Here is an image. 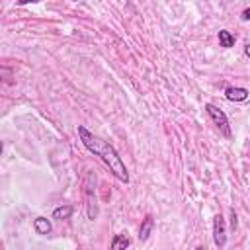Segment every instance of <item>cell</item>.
I'll use <instances>...</instances> for the list:
<instances>
[{
    "instance_id": "1",
    "label": "cell",
    "mask_w": 250,
    "mask_h": 250,
    "mask_svg": "<svg viewBox=\"0 0 250 250\" xmlns=\"http://www.w3.org/2000/svg\"><path fill=\"white\" fill-rule=\"evenodd\" d=\"M76 131H78V137H80L82 145H84L90 152H94L96 156H100L102 162L109 168V172H111L119 182L127 184V182H129V172H127L125 162H123L121 156L117 154V150H115L107 141H104L102 137H98V135H94L92 131H88L84 125H78Z\"/></svg>"
},
{
    "instance_id": "2",
    "label": "cell",
    "mask_w": 250,
    "mask_h": 250,
    "mask_svg": "<svg viewBox=\"0 0 250 250\" xmlns=\"http://www.w3.org/2000/svg\"><path fill=\"white\" fill-rule=\"evenodd\" d=\"M96 176L92 172H88L86 182H84V197H86V213L88 219H96L98 217V205H96Z\"/></svg>"
},
{
    "instance_id": "3",
    "label": "cell",
    "mask_w": 250,
    "mask_h": 250,
    "mask_svg": "<svg viewBox=\"0 0 250 250\" xmlns=\"http://www.w3.org/2000/svg\"><path fill=\"white\" fill-rule=\"evenodd\" d=\"M205 111H207V115L211 117V121L215 123V127H217L227 139H230V125H229L227 113H225L223 109H219L217 105H213V104H205Z\"/></svg>"
},
{
    "instance_id": "4",
    "label": "cell",
    "mask_w": 250,
    "mask_h": 250,
    "mask_svg": "<svg viewBox=\"0 0 250 250\" xmlns=\"http://www.w3.org/2000/svg\"><path fill=\"white\" fill-rule=\"evenodd\" d=\"M213 242L217 248H225L227 244V225L221 213L213 217Z\"/></svg>"
},
{
    "instance_id": "5",
    "label": "cell",
    "mask_w": 250,
    "mask_h": 250,
    "mask_svg": "<svg viewBox=\"0 0 250 250\" xmlns=\"http://www.w3.org/2000/svg\"><path fill=\"white\" fill-rule=\"evenodd\" d=\"M248 96H250V92L242 86H229L225 90V98L230 102H244V100H248Z\"/></svg>"
},
{
    "instance_id": "6",
    "label": "cell",
    "mask_w": 250,
    "mask_h": 250,
    "mask_svg": "<svg viewBox=\"0 0 250 250\" xmlns=\"http://www.w3.org/2000/svg\"><path fill=\"white\" fill-rule=\"evenodd\" d=\"M129 244H131V240H129L127 234H115V236L111 238V246H109V250H127Z\"/></svg>"
},
{
    "instance_id": "7",
    "label": "cell",
    "mask_w": 250,
    "mask_h": 250,
    "mask_svg": "<svg viewBox=\"0 0 250 250\" xmlns=\"http://www.w3.org/2000/svg\"><path fill=\"white\" fill-rule=\"evenodd\" d=\"M72 205H59V207H55L53 209V219H57V221H64V219H70V215H72Z\"/></svg>"
},
{
    "instance_id": "8",
    "label": "cell",
    "mask_w": 250,
    "mask_h": 250,
    "mask_svg": "<svg viewBox=\"0 0 250 250\" xmlns=\"http://www.w3.org/2000/svg\"><path fill=\"white\" fill-rule=\"evenodd\" d=\"M33 229H35L37 234H49L51 232V221L45 219V217H37L33 221Z\"/></svg>"
},
{
    "instance_id": "9",
    "label": "cell",
    "mask_w": 250,
    "mask_h": 250,
    "mask_svg": "<svg viewBox=\"0 0 250 250\" xmlns=\"http://www.w3.org/2000/svg\"><path fill=\"white\" fill-rule=\"evenodd\" d=\"M152 227H154V221L150 217H145V221L141 223V229H139V238L141 240H146L152 232Z\"/></svg>"
},
{
    "instance_id": "10",
    "label": "cell",
    "mask_w": 250,
    "mask_h": 250,
    "mask_svg": "<svg viewBox=\"0 0 250 250\" xmlns=\"http://www.w3.org/2000/svg\"><path fill=\"white\" fill-rule=\"evenodd\" d=\"M219 45L225 47V49H230L234 45V35L229 29H221L219 31Z\"/></svg>"
},
{
    "instance_id": "11",
    "label": "cell",
    "mask_w": 250,
    "mask_h": 250,
    "mask_svg": "<svg viewBox=\"0 0 250 250\" xmlns=\"http://www.w3.org/2000/svg\"><path fill=\"white\" fill-rule=\"evenodd\" d=\"M240 20H244V21H248V20H250V8L242 10V16H240Z\"/></svg>"
},
{
    "instance_id": "12",
    "label": "cell",
    "mask_w": 250,
    "mask_h": 250,
    "mask_svg": "<svg viewBox=\"0 0 250 250\" xmlns=\"http://www.w3.org/2000/svg\"><path fill=\"white\" fill-rule=\"evenodd\" d=\"M230 217H232V221H230V227H232V229H236V213L232 211V213H230Z\"/></svg>"
},
{
    "instance_id": "13",
    "label": "cell",
    "mask_w": 250,
    "mask_h": 250,
    "mask_svg": "<svg viewBox=\"0 0 250 250\" xmlns=\"http://www.w3.org/2000/svg\"><path fill=\"white\" fill-rule=\"evenodd\" d=\"M244 53H246V57H250V43H246V47H244Z\"/></svg>"
},
{
    "instance_id": "14",
    "label": "cell",
    "mask_w": 250,
    "mask_h": 250,
    "mask_svg": "<svg viewBox=\"0 0 250 250\" xmlns=\"http://www.w3.org/2000/svg\"><path fill=\"white\" fill-rule=\"evenodd\" d=\"M195 250H205V248H203V246H197V248H195Z\"/></svg>"
}]
</instances>
